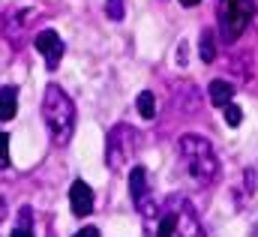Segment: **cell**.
<instances>
[{"mask_svg":"<svg viewBox=\"0 0 258 237\" xmlns=\"http://www.w3.org/2000/svg\"><path fill=\"white\" fill-rule=\"evenodd\" d=\"M135 105H138V114H141L144 120L156 117V99H153V93H150V90H141V93H138V99H135Z\"/></svg>","mask_w":258,"mask_h":237,"instance_id":"12","label":"cell"},{"mask_svg":"<svg viewBox=\"0 0 258 237\" xmlns=\"http://www.w3.org/2000/svg\"><path fill=\"white\" fill-rule=\"evenodd\" d=\"M222 117L228 126H240V120H243V111H240V105H234V102H225L222 105Z\"/></svg>","mask_w":258,"mask_h":237,"instance_id":"14","label":"cell"},{"mask_svg":"<svg viewBox=\"0 0 258 237\" xmlns=\"http://www.w3.org/2000/svg\"><path fill=\"white\" fill-rule=\"evenodd\" d=\"M105 15L111 21H123L126 15V0H105Z\"/></svg>","mask_w":258,"mask_h":237,"instance_id":"13","label":"cell"},{"mask_svg":"<svg viewBox=\"0 0 258 237\" xmlns=\"http://www.w3.org/2000/svg\"><path fill=\"white\" fill-rule=\"evenodd\" d=\"M249 237H258V222H255V228H252V234H249Z\"/></svg>","mask_w":258,"mask_h":237,"instance_id":"20","label":"cell"},{"mask_svg":"<svg viewBox=\"0 0 258 237\" xmlns=\"http://www.w3.org/2000/svg\"><path fill=\"white\" fill-rule=\"evenodd\" d=\"M0 219H6V201L0 198Z\"/></svg>","mask_w":258,"mask_h":237,"instance_id":"18","label":"cell"},{"mask_svg":"<svg viewBox=\"0 0 258 237\" xmlns=\"http://www.w3.org/2000/svg\"><path fill=\"white\" fill-rule=\"evenodd\" d=\"M177 153H180V165L186 168V174L198 186H210L219 177V159H216V150H213V144L207 138L183 135L177 141Z\"/></svg>","mask_w":258,"mask_h":237,"instance_id":"3","label":"cell"},{"mask_svg":"<svg viewBox=\"0 0 258 237\" xmlns=\"http://www.w3.org/2000/svg\"><path fill=\"white\" fill-rule=\"evenodd\" d=\"M198 54H201V63H213L216 60V33L213 30H204L201 39H198Z\"/></svg>","mask_w":258,"mask_h":237,"instance_id":"11","label":"cell"},{"mask_svg":"<svg viewBox=\"0 0 258 237\" xmlns=\"http://www.w3.org/2000/svg\"><path fill=\"white\" fill-rule=\"evenodd\" d=\"M138 144H141V135L135 126H129V123L111 126V132L105 138V165L111 171H123L129 159L138 153Z\"/></svg>","mask_w":258,"mask_h":237,"instance_id":"4","label":"cell"},{"mask_svg":"<svg viewBox=\"0 0 258 237\" xmlns=\"http://www.w3.org/2000/svg\"><path fill=\"white\" fill-rule=\"evenodd\" d=\"M18 114V87L6 84L0 87V120H12Z\"/></svg>","mask_w":258,"mask_h":237,"instance_id":"9","label":"cell"},{"mask_svg":"<svg viewBox=\"0 0 258 237\" xmlns=\"http://www.w3.org/2000/svg\"><path fill=\"white\" fill-rule=\"evenodd\" d=\"M0 168H9V135L0 129Z\"/></svg>","mask_w":258,"mask_h":237,"instance_id":"16","label":"cell"},{"mask_svg":"<svg viewBox=\"0 0 258 237\" xmlns=\"http://www.w3.org/2000/svg\"><path fill=\"white\" fill-rule=\"evenodd\" d=\"M252 0H219L216 3V24L225 42H237L243 36V30L252 21Z\"/></svg>","mask_w":258,"mask_h":237,"instance_id":"5","label":"cell"},{"mask_svg":"<svg viewBox=\"0 0 258 237\" xmlns=\"http://www.w3.org/2000/svg\"><path fill=\"white\" fill-rule=\"evenodd\" d=\"M42 117L48 126V135L57 147H63L72 141V132H75V102L69 99L60 84H48L45 87V96H42Z\"/></svg>","mask_w":258,"mask_h":237,"instance_id":"2","label":"cell"},{"mask_svg":"<svg viewBox=\"0 0 258 237\" xmlns=\"http://www.w3.org/2000/svg\"><path fill=\"white\" fill-rule=\"evenodd\" d=\"M144 237H204L198 210L183 195H165L159 201H147L141 207Z\"/></svg>","mask_w":258,"mask_h":237,"instance_id":"1","label":"cell"},{"mask_svg":"<svg viewBox=\"0 0 258 237\" xmlns=\"http://www.w3.org/2000/svg\"><path fill=\"white\" fill-rule=\"evenodd\" d=\"M69 204H72L75 216H90L93 213V189L84 180H75L69 186Z\"/></svg>","mask_w":258,"mask_h":237,"instance_id":"7","label":"cell"},{"mask_svg":"<svg viewBox=\"0 0 258 237\" xmlns=\"http://www.w3.org/2000/svg\"><path fill=\"white\" fill-rule=\"evenodd\" d=\"M207 93H210V102L222 108L225 102H231V99H234V84H228L225 78H213V81H210V87H207Z\"/></svg>","mask_w":258,"mask_h":237,"instance_id":"10","label":"cell"},{"mask_svg":"<svg viewBox=\"0 0 258 237\" xmlns=\"http://www.w3.org/2000/svg\"><path fill=\"white\" fill-rule=\"evenodd\" d=\"M180 3H183V6H198L201 0H180Z\"/></svg>","mask_w":258,"mask_h":237,"instance_id":"19","label":"cell"},{"mask_svg":"<svg viewBox=\"0 0 258 237\" xmlns=\"http://www.w3.org/2000/svg\"><path fill=\"white\" fill-rule=\"evenodd\" d=\"M129 195H132V204L141 210L153 195H150V183H147V168H141V165H135L132 171H129Z\"/></svg>","mask_w":258,"mask_h":237,"instance_id":"8","label":"cell"},{"mask_svg":"<svg viewBox=\"0 0 258 237\" xmlns=\"http://www.w3.org/2000/svg\"><path fill=\"white\" fill-rule=\"evenodd\" d=\"M72 237H102V234H99V228H93V225H87V228H81V231H75Z\"/></svg>","mask_w":258,"mask_h":237,"instance_id":"17","label":"cell"},{"mask_svg":"<svg viewBox=\"0 0 258 237\" xmlns=\"http://www.w3.org/2000/svg\"><path fill=\"white\" fill-rule=\"evenodd\" d=\"M33 48L45 57V66L48 69H57V63L63 60V39H60V33L57 30H42V33H36V39H33Z\"/></svg>","mask_w":258,"mask_h":237,"instance_id":"6","label":"cell"},{"mask_svg":"<svg viewBox=\"0 0 258 237\" xmlns=\"http://www.w3.org/2000/svg\"><path fill=\"white\" fill-rule=\"evenodd\" d=\"M9 237H33V231H30V207H21V222L15 225V231Z\"/></svg>","mask_w":258,"mask_h":237,"instance_id":"15","label":"cell"}]
</instances>
